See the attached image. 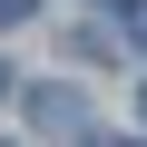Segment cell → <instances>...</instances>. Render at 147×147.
<instances>
[{"label":"cell","instance_id":"1","mask_svg":"<svg viewBox=\"0 0 147 147\" xmlns=\"http://www.w3.org/2000/svg\"><path fill=\"white\" fill-rule=\"evenodd\" d=\"M30 127H49V137H69V127H88V98L69 88V79H39V88H30Z\"/></svg>","mask_w":147,"mask_h":147},{"label":"cell","instance_id":"2","mask_svg":"<svg viewBox=\"0 0 147 147\" xmlns=\"http://www.w3.org/2000/svg\"><path fill=\"white\" fill-rule=\"evenodd\" d=\"M30 10H39V0H0V20H30Z\"/></svg>","mask_w":147,"mask_h":147},{"label":"cell","instance_id":"3","mask_svg":"<svg viewBox=\"0 0 147 147\" xmlns=\"http://www.w3.org/2000/svg\"><path fill=\"white\" fill-rule=\"evenodd\" d=\"M137 49H147V10H137Z\"/></svg>","mask_w":147,"mask_h":147},{"label":"cell","instance_id":"4","mask_svg":"<svg viewBox=\"0 0 147 147\" xmlns=\"http://www.w3.org/2000/svg\"><path fill=\"white\" fill-rule=\"evenodd\" d=\"M137 118H147V88H137Z\"/></svg>","mask_w":147,"mask_h":147},{"label":"cell","instance_id":"5","mask_svg":"<svg viewBox=\"0 0 147 147\" xmlns=\"http://www.w3.org/2000/svg\"><path fill=\"white\" fill-rule=\"evenodd\" d=\"M0 88H10V69H0Z\"/></svg>","mask_w":147,"mask_h":147}]
</instances>
